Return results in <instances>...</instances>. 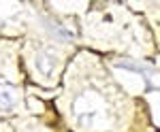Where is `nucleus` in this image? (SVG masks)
Wrapping results in <instances>:
<instances>
[{
	"instance_id": "f257e3e1",
	"label": "nucleus",
	"mask_w": 160,
	"mask_h": 132,
	"mask_svg": "<svg viewBox=\"0 0 160 132\" xmlns=\"http://www.w3.org/2000/svg\"><path fill=\"white\" fill-rule=\"evenodd\" d=\"M13 107V94L9 87L0 85V111H9Z\"/></svg>"
}]
</instances>
